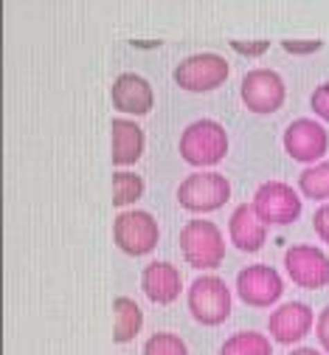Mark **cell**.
I'll list each match as a JSON object with an SVG mask.
<instances>
[{
  "mask_svg": "<svg viewBox=\"0 0 329 355\" xmlns=\"http://www.w3.org/2000/svg\"><path fill=\"white\" fill-rule=\"evenodd\" d=\"M256 217L265 226H290L301 217V198L285 181H267L254 192L251 200Z\"/></svg>",
  "mask_w": 329,
  "mask_h": 355,
  "instance_id": "52a82bcc",
  "label": "cell"
},
{
  "mask_svg": "<svg viewBox=\"0 0 329 355\" xmlns=\"http://www.w3.org/2000/svg\"><path fill=\"white\" fill-rule=\"evenodd\" d=\"M228 237L242 254H256L267 243V226L256 217L251 203H240L228 217Z\"/></svg>",
  "mask_w": 329,
  "mask_h": 355,
  "instance_id": "9a60e30c",
  "label": "cell"
},
{
  "mask_svg": "<svg viewBox=\"0 0 329 355\" xmlns=\"http://www.w3.org/2000/svg\"><path fill=\"white\" fill-rule=\"evenodd\" d=\"M237 296L248 307H270L285 296V279L270 265H245L237 274Z\"/></svg>",
  "mask_w": 329,
  "mask_h": 355,
  "instance_id": "8fae6325",
  "label": "cell"
},
{
  "mask_svg": "<svg viewBox=\"0 0 329 355\" xmlns=\"http://www.w3.org/2000/svg\"><path fill=\"white\" fill-rule=\"evenodd\" d=\"M177 153L200 172L203 166H214L228 155V132L214 119H197L180 132Z\"/></svg>",
  "mask_w": 329,
  "mask_h": 355,
  "instance_id": "6da1fadb",
  "label": "cell"
},
{
  "mask_svg": "<svg viewBox=\"0 0 329 355\" xmlns=\"http://www.w3.org/2000/svg\"><path fill=\"white\" fill-rule=\"evenodd\" d=\"M281 49L287 54H296V57H304V54H315L323 49L321 40H281Z\"/></svg>",
  "mask_w": 329,
  "mask_h": 355,
  "instance_id": "cb8c5ba5",
  "label": "cell"
},
{
  "mask_svg": "<svg viewBox=\"0 0 329 355\" xmlns=\"http://www.w3.org/2000/svg\"><path fill=\"white\" fill-rule=\"evenodd\" d=\"M141 355H189V347H186V341L175 333H152L144 347H141Z\"/></svg>",
  "mask_w": 329,
  "mask_h": 355,
  "instance_id": "44dd1931",
  "label": "cell"
},
{
  "mask_svg": "<svg viewBox=\"0 0 329 355\" xmlns=\"http://www.w3.org/2000/svg\"><path fill=\"white\" fill-rule=\"evenodd\" d=\"M228 73H231V65L225 57L203 51V54H192V57L180 60L172 76H175V85L180 91L208 94V91H217L220 85H225Z\"/></svg>",
  "mask_w": 329,
  "mask_h": 355,
  "instance_id": "8992f818",
  "label": "cell"
},
{
  "mask_svg": "<svg viewBox=\"0 0 329 355\" xmlns=\"http://www.w3.org/2000/svg\"><path fill=\"white\" fill-rule=\"evenodd\" d=\"M186 304H189V313L195 316L197 324H203V327H220L231 316L233 299H231V288L220 277H197L189 285Z\"/></svg>",
  "mask_w": 329,
  "mask_h": 355,
  "instance_id": "277c9868",
  "label": "cell"
},
{
  "mask_svg": "<svg viewBox=\"0 0 329 355\" xmlns=\"http://www.w3.org/2000/svg\"><path fill=\"white\" fill-rule=\"evenodd\" d=\"M231 49L242 57H262L270 49V42L267 40H231Z\"/></svg>",
  "mask_w": 329,
  "mask_h": 355,
  "instance_id": "603a6c76",
  "label": "cell"
},
{
  "mask_svg": "<svg viewBox=\"0 0 329 355\" xmlns=\"http://www.w3.org/2000/svg\"><path fill=\"white\" fill-rule=\"evenodd\" d=\"M144 198V178L132 169H116L113 172V206L124 209Z\"/></svg>",
  "mask_w": 329,
  "mask_h": 355,
  "instance_id": "ffe728a7",
  "label": "cell"
},
{
  "mask_svg": "<svg viewBox=\"0 0 329 355\" xmlns=\"http://www.w3.org/2000/svg\"><path fill=\"white\" fill-rule=\"evenodd\" d=\"M141 291L152 304H172L183 291V277L166 259H152L141 271Z\"/></svg>",
  "mask_w": 329,
  "mask_h": 355,
  "instance_id": "5bb4252c",
  "label": "cell"
},
{
  "mask_svg": "<svg viewBox=\"0 0 329 355\" xmlns=\"http://www.w3.org/2000/svg\"><path fill=\"white\" fill-rule=\"evenodd\" d=\"M110 99H113V107L127 116H147L155 107L152 85L141 73H118L110 87Z\"/></svg>",
  "mask_w": 329,
  "mask_h": 355,
  "instance_id": "4fadbf2b",
  "label": "cell"
},
{
  "mask_svg": "<svg viewBox=\"0 0 329 355\" xmlns=\"http://www.w3.org/2000/svg\"><path fill=\"white\" fill-rule=\"evenodd\" d=\"M240 96H242V105L251 113L270 116L285 105L287 85H285V79H281V73H276L273 68H254L242 76Z\"/></svg>",
  "mask_w": 329,
  "mask_h": 355,
  "instance_id": "ba28073f",
  "label": "cell"
},
{
  "mask_svg": "<svg viewBox=\"0 0 329 355\" xmlns=\"http://www.w3.org/2000/svg\"><path fill=\"white\" fill-rule=\"evenodd\" d=\"M231 200V181L214 169H200L183 178L177 187V203L180 209L192 214H208L222 209Z\"/></svg>",
  "mask_w": 329,
  "mask_h": 355,
  "instance_id": "3957f363",
  "label": "cell"
},
{
  "mask_svg": "<svg viewBox=\"0 0 329 355\" xmlns=\"http://www.w3.org/2000/svg\"><path fill=\"white\" fill-rule=\"evenodd\" d=\"M315 336H318V344L323 347V352L329 355V304L318 313L315 319Z\"/></svg>",
  "mask_w": 329,
  "mask_h": 355,
  "instance_id": "484cf974",
  "label": "cell"
},
{
  "mask_svg": "<svg viewBox=\"0 0 329 355\" xmlns=\"http://www.w3.org/2000/svg\"><path fill=\"white\" fill-rule=\"evenodd\" d=\"M299 192L307 200L329 203V161H321L315 166L301 169V175H299Z\"/></svg>",
  "mask_w": 329,
  "mask_h": 355,
  "instance_id": "d6986e66",
  "label": "cell"
},
{
  "mask_svg": "<svg viewBox=\"0 0 329 355\" xmlns=\"http://www.w3.org/2000/svg\"><path fill=\"white\" fill-rule=\"evenodd\" d=\"M161 240L158 220L144 209H124L113 220V243L127 257H147Z\"/></svg>",
  "mask_w": 329,
  "mask_h": 355,
  "instance_id": "5b68a950",
  "label": "cell"
},
{
  "mask_svg": "<svg viewBox=\"0 0 329 355\" xmlns=\"http://www.w3.org/2000/svg\"><path fill=\"white\" fill-rule=\"evenodd\" d=\"M315 313L307 302H285L278 304L270 319H267V336L276 344H299L310 336V330L315 327Z\"/></svg>",
  "mask_w": 329,
  "mask_h": 355,
  "instance_id": "7c38bea8",
  "label": "cell"
},
{
  "mask_svg": "<svg viewBox=\"0 0 329 355\" xmlns=\"http://www.w3.org/2000/svg\"><path fill=\"white\" fill-rule=\"evenodd\" d=\"M312 229H315L318 240L329 245V203H323L321 209H315V214H312Z\"/></svg>",
  "mask_w": 329,
  "mask_h": 355,
  "instance_id": "d4e9b609",
  "label": "cell"
},
{
  "mask_svg": "<svg viewBox=\"0 0 329 355\" xmlns=\"http://www.w3.org/2000/svg\"><path fill=\"white\" fill-rule=\"evenodd\" d=\"M177 245H180L183 259L195 271H214L225 259V237L220 226L211 223V220H200V217L189 220L177 234Z\"/></svg>",
  "mask_w": 329,
  "mask_h": 355,
  "instance_id": "7a4b0ae2",
  "label": "cell"
},
{
  "mask_svg": "<svg viewBox=\"0 0 329 355\" xmlns=\"http://www.w3.org/2000/svg\"><path fill=\"white\" fill-rule=\"evenodd\" d=\"M287 355H323L321 349H312V347H296V349H290Z\"/></svg>",
  "mask_w": 329,
  "mask_h": 355,
  "instance_id": "4316f807",
  "label": "cell"
},
{
  "mask_svg": "<svg viewBox=\"0 0 329 355\" xmlns=\"http://www.w3.org/2000/svg\"><path fill=\"white\" fill-rule=\"evenodd\" d=\"M217 355H273V341L259 330H242L228 336Z\"/></svg>",
  "mask_w": 329,
  "mask_h": 355,
  "instance_id": "ac0fdd59",
  "label": "cell"
},
{
  "mask_svg": "<svg viewBox=\"0 0 329 355\" xmlns=\"http://www.w3.org/2000/svg\"><path fill=\"white\" fill-rule=\"evenodd\" d=\"M285 271L293 285L304 291H321L329 285V254L307 243L290 245L285 251Z\"/></svg>",
  "mask_w": 329,
  "mask_h": 355,
  "instance_id": "9c48e42d",
  "label": "cell"
},
{
  "mask_svg": "<svg viewBox=\"0 0 329 355\" xmlns=\"http://www.w3.org/2000/svg\"><path fill=\"white\" fill-rule=\"evenodd\" d=\"M310 107H312V113L318 119L329 121V82H321L315 91L310 94Z\"/></svg>",
  "mask_w": 329,
  "mask_h": 355,
  "instance_id": "7402d4cb",
  "label": "cell"
},
{
  "mask_svg": "<svg viewBox=\"0 0 329 355\" xmlns=\"http://www.w3.org/2000/svg\"><path fill=\"white\" fill-rule=\"evenodd\" d=\"M110 130H113V166L124 169L138 164V158L144 155V147H147L141 124L132 119H113Z\"/></svg>",
  "mask_w": 329,
  "mask_h": 355,
  "instance_id": "2e32d148",
  "label": "cell"
},
{
  "mask_svg": "<svg viewBox=\"0 0 329 355\" xmlns=\"http://www.w3.org/2000/svg\"><path fill=\"white\" fill-rule=\"evenodd\" d=\"M285 153L296 161V164H321V158L329 150V132L321 121L315 119H296L287 124L285 136H281Z\"/></svg>",
  "mask_w": 329,
  "mask_h": 355,
  "instance_id": "30bf717a",
  "label": "cell"
},
{
  "mask_svg": "<svg viewBox=\"0 0 329 355\" xmlns=\"http://www.w3.org/2000/svg\"><path fill=\"white\" fill-rule=\"evenodd\" d=\"M141 327H144V313H141L138 302H132L130 296H116L113 299V341L127 344L141 333Z\"/></svg>",
  "mask_w": 329,
  "mask_h": 355,
  "instance_id": "e0dca14e",
  "label": "cell"
}]
</instances>
